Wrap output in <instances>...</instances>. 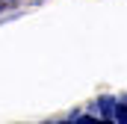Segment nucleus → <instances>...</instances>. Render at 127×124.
Here are the masks:
<instances>
[{
  "mask_svg": "<svg viewBox=\"0 0 127 124\" xmlns=\"http://www.w3.org/2000/svg\"><path fill=\"white\" fill-rule=\"evenodd\" d=\"M115 121L127 124V103H118V106H115Z\"/></svg>",
  "mask_w": 127,
  "mask_h": 124,
  "instance_id": "nucleus-2",
  "label": "nucleus"
},
{
  "mask_svg": "<svg viewBox=\"0 0 127 124\" xmlns=\"http://www.w3.org/2000/svg\"><path fill=\"white\" fill-rule=\"evenodd\" d=\"M100 124H109V121H100Z\"/></svg>",
  "mask_w": 127,
  "mask_h": 124,
  "instance_id": "nucleus-4",
  "label": "nucleus"
},
{
  "mask_svg": "<svg viewBox=\"0 0 127 124\" xmlns=\"http://www.w3.org/2000/svg\"><path fill=\"white\" fill-rule=\"evenodd\" d=\"M62 124H68V121H62Z\"/></svg>",
  "mask_w": 127,
  "mask_h": 124,
  "instance_id": "nucleus-5",
  "label": "nucleus"
},
{
  "mask_svg": "<svg viewBox=\"0 0 127 124\" xmlns=\"http://www.w3.org/2000/svg\"><path fill=\"white\" fill-rule=\"evenodd\" d=\"M77 124H100V121H95V118H89V115H83V118H80Z\"/></svg>",
  "mask_w": 127,
  "mask_h": 124,
  "instance_id": "nucleus-3",
  "label": "nucleus"
},
{
  "mask_svg": "<svg viewBox=\"0 0 127 124\" xmlns=\"http://www.w3.org/2000/svg\"><path fill=\"white\" fill-rule=\"evenodd\" d=\"M97 103H100V112L103 115H115V100L112 97H100Z\"/></svg>",
  "mask_w": 127,
  "mask_h": 124,
  "instance_id": "nucleus-1",
  "label": "nucleus"
}]
</instances>
